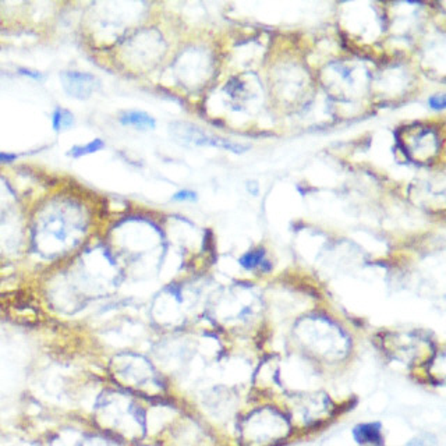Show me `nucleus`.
<instances>
[{"mask_svg": "<svg viewBox=\"0 0 446 446\" xmlns=\"http://www.w3.org/2000/svg\"><path fill=\"white\" fill-rule=\"evenodd\" d=\"M61 81L65 92L76 99H88L99 87V81L95 76L77 70H67L61 74Z\"/></svg>", "mask_w": 446, "mask_h": 446, "instance_id": "f257e3e1", "label": "nucleus"}, {"mask_svg": "<svg viewBox=\"0 0 446 446\" xmlns=\"http://www.w3.org/2000/svg\"><path fill=\"white\" fill-rule=\"evenodd\" d=\"M353 436L360 445H381L383 440L379 423H364L356 425Z\"/></svg>", "mask_w": 446, "mask_h": 446, "instance_id": "f03ea898", "label": "nucleus"}, {"mask_svg": "<svg viewBox=\"0 0 446 446\" xmlns=\"http://www.w3.org/2000/svg\"><path fill=\"white\" fill-rule=\"evenodd\" d=\"M119 122L123 126H130L137 130H152L156 123L155 119L141 110H127L119 116Z\"/></svg>", "mask_w": 446, "mask_h": 446, "instance_id": "7ed1b4c3", "label": "nucleus"}, {"mask_svg": "<svg viewBox=\"0 0 446 446\" xmlns=\"http://www.w3.org/2000/svg\"><path fill=\"white\" fill-rule=\"evenodd\" d=\"M52 129L56 133H63L70 130L74 123H76V118L73 115V111L66 109V107H56L52 114Z\"/></svg>", "mask_w": 446, "mask_h": 446, "instance_id": "20e7f679", "label": "nucleus"}, {"mask_svg": "<svg viewBox=\"0 0 446 446\" xmlns=\"http://www.w3.org/2000/svg\"><path fill=\"white\" fill-rule=\"evenodd\" d=\"M240 265L248 270L255 268H262L264 270L269 269V264L265 261V251L262 248H255L246 253L240 258Z\"/></svg>", "mask_w": 446, "mask_h": 446, "instance_id": "39448f33", "label": "nucleus"}, {"mask_svg": "<svg viewBox=\"0 0 446 446\" xmlns=\"http://www.w3.org/2000/svg\"><path fill=\"white\" fill-rule=\"evenodd\" d=\"M103 148H105V142L100 138H95V140H92V141H89L87 144H78V145L72 147L67 151V156L78 159V158H83V156H87V155L96 153V152L102 151Z\"/></svg>", "mask_w": 446, "mask_h": 446, "instance_id": "423d86ee", "label": "nucleus"}, {"mask_svg": "<svg viewBox=\"0 0 446 446\" xmlns=\"http://www.w3.org/2000/svg\"><path fill=\"white\" fill-rule=\"evenodd\" d=\"M195 144L198 145H204V144H208V145H213V147H220V148H226V149H231L236 153H242L244 151H247V147L244 145H240V144H233L231 141H226V140H220V138H216V137H209L206 134H198V138L194 140Z\"/></svg>", "mask_w": 446, "mask_h": 446, "instance_id": "0eeeda50", "label": "nucleus"}, {"mask_svg": "<svg viewBox=\"0 0 446 446\" xmlns=\"http://www.w3.org/2000/svg\"><path fill=\"white\" fill-rule=\"evenodd\" d=\"M198 195L193 190H180L176 194H173L172 200L176 202H184V201H197Z\"/></svg>", "mask_w": 446, "mask_h": 446, "instance_id": "6e6552de", "label": "nucleus"}, {"mask_svg": "<svg viewBox=\"0 0 446 446\" xmlns=\"http://www.w3.org/2000/svg\"><path fill=\"white\" fill-rule=\"evenodd\" d=\"M428 105L434 110H443L445 109V96L443 95L431 96L428 100Z\"/></svg>", "mask_w": 446, "mask_h": 446, "instance_id": "1a4fd4ad", "label": "nucleus"}, {"mask_svg": "<svg viewBox=\"0 0 446 446\" xmlns=\"http://www.w3.org/2000/svg\"><path fill=\"white\" fill-rule=\"evenodd\" d=\"M19 74H21V76H24V77H30V78H32V80H35V81H39V80H42V73L41 72H38V70H31V69H27V67H21V69H19Z\"/></svg>", "mask_w": 446, "mask_h": 446, "instance_id": "9d476101", "label": "nucleus"}, {"mask_svg": "<svg viewBox=\"0 0 446 446\" xmlns=\"http://www.w3.org/2000/svg\"><path fill=\"white\" fill-rule=\"evenodd\" d=\"M17 156L12 153H0V162H13Z\"/></svg>", "mask_w": 446, "mask_h": 446, "instance_id": "9b49d317", "label": "nucleus"}]
</instances>
